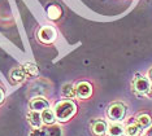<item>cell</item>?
I'll list each match as a JSON object with an SVG mask.
<instances>
[{
    "mask_svg": "<svg viewBox=\"0 0 152 136\" xmlns=\"http://www.w3.org/2000/svg\"><path fill=\"white\" fill-rule=\"evenodd\" d=\"M56 30L53 29V27L51 26H44L42 29L39 30V33H38V38H39V40L42 41L44 44H50L55 41L56 39Z\"/></svg>",
    "mask_w": 152,
    "mask_h": 136,
    "instance_id": "cell-2",
    "label": "cell"
},
{
    "mask_svg": "<svg viewBox=\"0 0 152 136\" xmlns=\"http://www.w3.org/2000/svg\"><path fill=\"white\" fill-rule=\"evenodd\" d=\"M47 15H48V17H50L51 20H57V18H60V16H61V9H60V7L56 5V4L50 5V7L47 8Z\"/></svg>",
    "mask_w": 152,
    "mask_h": 136,
    "instance_id": "cell-10",
    "label": "cell"
},
{
    "mask_svg": "<svg viewBox=\"0 0 152 136\" xmlns=\"http://www.w3.org/2000/svg\"><path fill=\"white\" fill-rule=\"evenodd\" d=\"M137 123L140 126V128H147L151 124V117L147 116V114H142V116L138 117Z\"/></svg>",
    "mask_w": 152,
    "mask_h": 136,
    "instance_id": "cell-14",
    "label": "cell"
},
{
    "mask_svg": "<svg viewBox=\"0 0 152 136\" xmlns=\"http://www.w3.org/2000/svg\"><path fill=\"white\" fill-rule=\"evenodd\" d=\"M107 131H108L109 136H121L124 134V127L120 123H112Z\"/></svg>",
    "mask_w": 152,
    "mask_h": 136,
    "instance_id": "cell-12",
    "label": "cell"
},
{
    "mask_svg": "<svg viewBox=\"0 0 152 136\" xmlns=\"http://www.w3.org/2000/svg\"><path fill=\"white\" fill-rule=\"evenodd\" d=\"M30 136H47V135H46V131L43 130H34Z\"/></svg>",
    "mask_w": 152,
    "mask_h": 136,
    "instance_id": "cell-18",
    "label": "cell"
},
{
    "mask_svg": "<svg viewBox=\"0 0 152 136\" xmlns=\"http://www.w3.org/2000/svg\"><path fill=\"white\" fill-rule=\"evenodd\" d=\"M75 113V105L72 101H61L55 106V116L60 121H68Z\"/></svg>",
    "mask_w": 152,
    "mask_h": 136,
    "instance_id": "cell-1",
    "label": "cell"
},
{
    "mask_svg": "<svg viewBox=\"0 0 152 136\" xmlns=\"http://www.w3.org/2000/svg\"><path fill=\"white\" fill-rule=\"evenodd\" d=\"M42 121L44 122V123H47V124H52L53 123V121H55V111H52L51 109H44L42 110Z\"/></svg>",
    "mask_w": 152,
    "mask_h": 136,
    "instance_id": "cell-11",
    "label": "cell"
},
{
    "mask_svg": "<svg viewBox=\"0 0 152 136\" xmlns=\"http://www.w3.org/2000/svg\"><path fill=\"white\" fill-rule=\"evenodd\" d=\"M23 70H25V73L29 75H33V76L38 75V68L34 64H26L23 66Z\"/></svg>",
    "mask_w": 152,
    "mask_h": 136,
    "instance_id": "cell-17",
    "label": "cell"
},
{
    "mask_svg": "<svg viewBox=\"0 0 152 136\" xmlns=\"http://www.w3.org/2000/svg\"><path fill=\"white\" fill-rule=\"evenodd\" d=\"M151 88V82L147 78H143L140 75H137L134 79V89L139 93H148Z\"/></svg>",
    "mask_w": 152,
    "mask_h": 136,
    "instance_id": "cell-3",
    "label": "cell"
},
{
    "mask_svg": "<svg viewBox=\"0 0 152 136\" xmlns=\"http://www.w3.org/2000/svg\"><path fill=\"white\" fill-rule=\"evenodd\" d=\"M61 92H63L64 96L66 97H72L74 95V87L72 83H66V84L63 86V88H61Z\"/></svg>",
    "mask_w": 152,
    "mask_h": 136,
    "instance_id": "cell-15",
    "label": "cell"
},
{
    "mask_svg": "<svg viewBox=\"0 0 152 136\" xmlns=\"http://www.w3.org/2000/svg\"><path fill=\"white\" fill-rule=\"evenodd\" d=\"M25 74L26 73L23 70V68H16V69H13L12 73H11V78H12L13 82L20 83L25 79Z\"/></svg>",
    "mask_w": 152,
    "mask_h": 136,
    "instance_id": "cell-9",
    "label": "cell"
},
{
    "mask_svg": "<svg viewBox=\"0 0 152 136\" xmlns=\"http://www.w3.org/2000/svg\"><path fill=\"white\" fill-rule=\"evenodd\" d=\"M46 135L47 136H61V128L58 126H51L46 128Z\"/></svg>",
    "mask_w": 152,
    "mask_h": 136,
    "instance_id": "cell-16",
    "label": "cell"
},
{
    "mask_svg": "<svg viewBox=\"0 0 152 136\" xmlns=\"http://www.w3.org/2000/svg\"><path fill=\"white\" fill-rule=\"evenodd\" d=\"M92 92V87L90 83L87 82H81L79 84L75 87V93L79 99H86V97H90Z\"/></svg>",
    "mask_w": 152,
    "mask_h": 136,
    "instance_id": "cell-5",
    "label": "cell"
},
{
    "mask_svg": "<svg viewBox=\"0 0 152 136\" xmlns=\"http://www.w3.org/2000/svg\"><path fill=\"white\" fill-rule=\"evenodd\" d=\"M147 136H152V126L150 127V130L147 131Z\"/></svg>",
    "mask_w": 152,
    "mask_h": 136,
    "instance_id": "cell-21",
    "label": "cell"
},
{
    "mask_svg": "<svg viewBox=\"0 0 152 136\" xmlns=\"http://www.w3.org/2000/svg\"><path fill=\"white\" fill-rule=\"evenodd\" d=\"M3 99H4V93H3V91L0 89V103L3 101Z\"/></svg>",
    "mask_w": 152,
    "mask_h": 136,
    "instance_id": "cell-20",
    "label": "cell"
},
{
    "mask_svg": "<svg viewBox=\"0 0 152 136\" xmlns=\"http://www.w3.org/2000/svg\"><path fill=\"white\" fill-rule=\"evenodd\" d=\"M140 126L138 123H133V124H129L125 130V134L126 136H138L140 134Z\"/></svg>",
    "mask_w": 152,
    "mask_h": 136,
    "instance_id": "cell-13",
    "label": "cell"
},
{
    "mask_svg": "<svg viewBox=\"0 0 152 136\" xmlns=\"http://www.w3.org/2000/svg\"><path fill=\"white\" fill-rule=\"evenodd\" d=\"M125 116V106L122 104H113L108 109V117L112 121H121Z\"/></svg>",
    "mask_w": 152,
    "mask_h": 136,
    "instance_id": "cell-4",
    "label": "cell"
},
{
    "mask_svg": "<svg viewBox=\"0 0 152 136\" xmlns=\"http://www.w3.org/2000/svg\"><path fill=\"white\" fill-rule=\"evenodd\" d=\"M91 127H92L94 134H96V135H104L107 132V130H108L104 121H95Z\"/></svg>",
    "mask_w": 152,
    "mask_h": 136,
    "instance_id": "cell-8",
    "label": "cell"
},
{
    "mask_svg": "<svg viewBox=\"0 0 152 136\" xmlns=\"http://www.w3.org/2000/svg\"><path fill=\"white\" fill-rule=\"evenodd\" d=\"M148 75H150V82H151V88H150L148 95H150V97H152V69L150 70V73H148Z\"/></svg>",
    "mask_w": 152,
    "mask_h": 136,
    "instance_id": "cell-19",
    "label": "cell"
},
{
    "mask_svg": "<svg viewBox=\"0 0 152 136\" xmlns=\"http://www.w3.org/2000/svg\"><path fill=\"white\" fill-rule=\"evenodd\" d=\"M30 106H31L33 110L42 111L44 109H48L50 104H48V101L46 99H43V97H37V99L31 100V103H30Z\"/></svg>",
    "mask_w": 152,
    "mask_h": 136,
    "instance_id": "cell-6",
    "label": "cell"
},
{
    "mask_svg": "<svg viewBox=\"0 0 152 136\" xmlns=\"http://www.w3.org/2000/svg\"><path fill=\"white\" fill-rule=\"evenodd\" d=\"M27 119H29V122L33 124L35 128L38 127H40V124H42V116H40L39 113H38L37 110H33V111H30L29 114H27Z\"/></svg>",
    "mask_w": 152,
    "mask_h": 136,
    "instance_id": "cell-7",
    "label": "cell"
}]
</instances>
